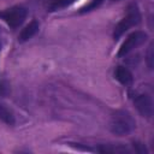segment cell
Instances as JSON below:
<instances>
[{"mask_svg": "<svg viewBox=\"0 0 154 154\" xmlns=\"http://www.w3.org/2000/svg\"><path fill=\"white\" fill-rule=\"evenodd\" d=\"M135 128H136V122L130 112L119 109L112 114L109 122V130L112 134L117 136H125L132 132Z\"/></svg>", "mask_w": 154, "mask_h": 154, "instance_id": "6da1fadb", "label": "cell"}, {"mask_svg": "<svg viewBox=\"0 0 154 154\" xmlns=\"http://www.w3.org/2000/svg\"><path fill=\"white\" fill-rule=\"evenodd\" d=\"M141 22V13L138 10V6L136 4H130L126 8L125 16L118 22V24L114 26L113 30V38L118 40L123 34H125L130 28L137 25Z\"/></svg>", "mask_w": 154, "mask_h": 154, "instance_id": "7a4b0ae2", "label": "cell"}, {"mask_svg": "<svg viewBox=\"0 0 154 154\" xmlns=\"http://www.w3.org/2000/svg\"><path fill=\"white\" fill-rule=\"evenodd\" d=\"M26 10L22 6H13L11 8H7L5 11L0 12V18L5 20L11 28H18L23 24L24 19L26 18Z\"/></svg>", "mask_w": 154, "mask_h": 154, "instance_id": "3957f363", "label": "cell"}, {"mask_svg": "<svg viewBox=\"0 0 154 154\" xmlns=\"http://www.w3.org/2000/svg\"><path fill=\"white\" fill-rule=\"evenodd\" d=\"M147 40V34L143 32V31H134L131 32L126 38L125 41L122 43L119 51H118V54L117 57L120 58V57H125L126 54H129L131 51H134L135 48H137L138 46H141L142 43H144V41Z\"/></svg>", "mask_w": 154, "mask_h": 154, "instance_id": "277c9868", "label": "cell"}, {"mask_svg": "<svg viewBox=\"0 0 154 154\" xmlns=\"http://www.w3.org/2000/svg\"><path fill=\"white\" fill-rule=\"evenodd\" d=\"M134 103L142 117L150 118L153 116V101L149 95L147 94L137 95L134 100Z\"/></svg>", "mask_w": 154, "mask_h": 154, "instance_id": "5b68a950", "label": "cell"}, {"mask_svg": "<svg viewBox=\"0 0 154 154\" xmlns=\"http://www.w3.org/2000/svg\"><path fill=\"white\" fill-rule=\"evenodd\" d=\"M38 28H40V24L37 20H31L24 29H22L20 34L18 35V41L19 42H25V41H29L31 37H34L36 35V32L38 31Z\"/></svg>", "mask_w": 154, "mask_h": 154, "instance_id": "8992f818", "label": "cell"}, {"mask_svg": "<svg viewBox=\"0 0 154 154\" xmlns=\"http://www.w3.org/2000/svg\"><path fill=\"white\" fill-rule=\"evenodd\" d=\"M114 78L119 81L123 85H131L134 81L132 73L125 66H117V69L114 70Z\"/></svg>", "mask_w": 154, "mask_h": 154, "instance_id": "52a82bcc", "label": "cell"}, {"mask_svg": "<svg viewBox=\"0 0 154 154\" xmlns=\"http://www.w3.org/2000/svg\"><path fill=\"white\" fill-rule=\"evenodd\" d=\"M0 122L5 123L6 125H14L16 123V117L12 109L1 102H0Z\"/></svg>", "mask_w": 154, "mask_h": 154, "instance_id": "ba28073f", "label": "cell"}, {"mask_svg": "<svg viewBox=\"0 0 154 154\" xmlns=\"http://www.w3.org/2000/svg\"><path fill=\"white\" fill-rule=\"evenodd\" d=\"M77 0H51L47 8H48V11H58V10H61V8H65L70 5H72Z\"/></svg>", "mask_w": 154, "mask_h": 154, "instance_id": "9c48e42d", "label": "cell"}, {"mask_svg": "<svg viewBox=\"0 0 154 154\" xmlns=\"http://www.w3.org/2000/svg\"><path fill=\"white\" fill-rule=\"evenodd\" d=\"M101 2H102V0H91L89 4H87L84 7H82L79 12H81V13H84V12H89V11H91V10H95L97 6L101 5Z\"/></svg>", "mask_w": 154, "mask_h": 154, "instance_id": "30bf717a", "label": "cell"}, {"mask_svg": "<svg viewBox=\"0 0 154 154\" xmlns=\"http://www.w3.org/2000/svg\"><path fill=\"white\" fill-rule=\"evenodd\" d=\"M134 147H135V152L136 153H144L146 152V148H144V146L143 144H134Z\"/></svg>", "mask_w": 154, "mask_h": 154, "instance_id": "8fae6325", "label": "cell"}, {"mask_svg": "<svg viewBox=\"0 0 154 154\" xmlns=\"http://www.w3.org/2000/svg\"><path fill=\"white\" fill-rule=\"evenodd\" d=\"M7 94V89H6V87H5V84L2 83V82H0V97H2V96H5Z\"/></svg>", "mask_w": 154, "mask_h": 154, "instance_id": "7c38bea8", "label": "cell"}, {"mask_svg": "<svg viewBox=\"0 0 154 154\" xmlns=\"http://www.w3.org/2000/svg\"><path fill=\"white\" fill-rule=\"evenodd\" d=\"M152 60H153V54H152V47L148 52V66L152 69Z\"/></svg>", "mask_w": 154, "mask_h": 154, "instance_id": "4fadbf2b", "label": "cell"}, {"mask_svg": "<svg viewBox=\"0 0 154 154\" xmlns=\"http://www.w3.org/2000/svg\"><path fill=\"white\" fill-rule=\"evenodd\" d=\"M1 38V37H0ZM0 49H1V40H0Z\"/></svg>", "mask_w": 154, "mask_h": 154, "instance_id": "5bb4252c", "label": "cell"}, {"mask_svg": "<svg viewBox=\"0 0 154 154\" xmlns=\"http://www.w3.org/2000/svg\"><path fill=\"white\" fill-rule=\"evenodd\" d=\"M112 1H117V0H112Z\"/></svg>", "mask_w": 154, "mask_h": 154, "instance_id": "9a60e30c", "label": "cell"}]
</instances>
